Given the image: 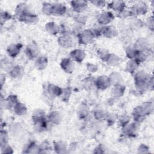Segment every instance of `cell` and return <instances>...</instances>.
I'll use <instances>...</instances> for the list:
<instances>
[{"label": "cell", "instance_id": "6da1fadb", "mask_svg": "<svg viewBox=\"0 0 154 154\" xmlns=\"http://www.w3.org/2000/svg\"><path fill=\"white\" fill-rule=\"evenodd\" d=\"M149 75L143 71H140L135 73L134 76V82L137 89L139 91H144L148 88V81Z\"/></svg>", "mask_w": 154, "mask_h": 154}, {"label": "cell", "instance_id": "7a4b0ae2", "mask_svg": "<svg viewBox=\"0 0 154 154\" xmlns=\"http://www.w3.org/2000/svg\"><path fill=\"white\" fill-rule=\"evenodd\" d=\"M79 42L82 45H88L91 43L95 38L91 29H85L78 35Z\"/></svg>", "mask_w": 154, "mask_h": 154}, {"label": "cell", "instance_id": "3957f363", "mask_svg": "<svg viewBox=\"0 0 154 154\" xmlns=\"http://www.w3.org/2000/svg\"><path fill=\"white\" fill-rule=\"evenodd\" d=\"M19 20L28 24H35L38 21L37 15L32 13L31 11H27L18 16Z\"/></svg>", "mask_w": 154, "mask_h": 154}, {"label": "cell", "instance_id": "277c9868", "mask_svg": "<svg viewBox=\"0 0 154 154\" xmlns=\"http://www.w3.org/2000/svg\"><path fill=\"white\" fill-rule=\"evenodd\" d=\"M114 19V16L110 11H103L99 14L97 17L98 24L103 26L111 23Z\"/></svg>", "mask_w": 154, "mask_h": 154}, {"label": "cell", "instance_id": "5b68a950", "mask_svg": "<svg viewBox=\"0 0 154 154\" xmlns=\"http://www.w3.org/2000/svg\"><path fill=\"white\" fill-rule=\"evenodd\" d=\"M147 5L146 3L140 2L134 4L130 10L132 15H143L145 14L147 11Z\"/></svg>", "mask_w": 154, "mask_h": 154}, {"label": "cell", "instance_id": "8992f818", "mask_svg": "<svg viewBox=\"0 0 154 154\" xmlns=\"http://www.w3.org/2000/svg\"><path fill=\"white\" fill-rule=\"evenodd\" d=\"M25 53L27 57L30 60L36 59L38 57V46L34 43L29 44L25 49Z\"/></svg>", "mask_w": 154, "mask_h": 154}, {"label": "cell", "instance_id": "52a82bcc", "mask_svg": "<svg viewBox=\"0 0 154 154\" xmlns=\"http://www.w3.org/2000/svg\"><path fill=\"white\" fill-rule=\"evenodd\" d=\"M19 102L18 98L16 95H10L7 98L4 99L3 101L1 102V106L7 109H10L13 108L15 105Z\"/></svg>", "mask_w": 154, "mask_h": 154}, {"label": "cell", "instance_id": "ba28073f", "mask_svg": "<svg viewBox=\"0 0 154 154\" xmlns=\"http://www.w3.org/2000/svg\"><path fill=\"white\" fill-rule=\"evenodd\" d=\"M95 85L100 90H105L111 85V82L108 76L102 75L99 76L94 81Z\"/></svg>", "mask_w": 154, "mask_h": 154}, {"label": "cell", "instance_id": "9c48e42d", "mask_svg": "<svg viewBox=\"0 0 154 154\" xmlns=\"http://www.w3.org/2000/svg\"><path fill=\"white\" fill-rule=\"evenodd\" d=\"M138 123L135 122L132 123H128L125 126L123 127L122 131L124 134L129 136V137H134L137 135V132L138 131Z\"/></svg>", "mask_w": 154, "mask_h": 154}, {"label": "cell", "instance_id": "30bf717a", "mask_svg": "<svg viewBox=\"0 0 154 154\" xmlns=\"http://www.w3.org/2000/svg\"><path fill=\"white\" fill-rule=\"evenodd\" d=\"M60 66L61 69L67 73H72L75 67L74 61L71 58H64L61 60Z\"/></svg>", "mask_w": 154, "mask_h": 154}, {"label": "cell", "instance_id": "8fae6325", "mask_svg": "<svg viewBox=\"0 0 154 154\" xmlns=\"http://www.w3.org/2000/svg\"><path fill=\"white\" fill-rule=\"evenodd\" d=\"M72 9L77 13H81L86 10L88 2L85 1H72L70 2Z\"/></svg>", "mask_w": 154, "mask_h": 154}, {"label": "cell", "instance_id": "7c38bea8", "mask_svg": "<svg viewBox=\"0 0 154 154\" xmlns=\"http://www.w3.org/2000/svg\"><path fill=\"white\" fill-rule=\"evenodd\" d=\"M58 44L63 48H70L73 47L74 42L70 35H62L58 39Z\"/></svg>", "mask_w": 154, "mask_h": 154}, {"label": "cell", "instance_id": "4fadbf2b", "mask_svg": "<svg viewBox=\"0 0 154 154\" xmlns=\"http://www.w3.org/2000/svg\"><path fill=\"white\" fill-rule=\"evenodd\" d=\"M22 48V45L20 43H12L7 47V52L9 57L14 58L20 53Z\"/></svg>", "mask_w": 154, "mask_h": 154}, {"label": "cell", "instance_id": "5bb4252c", "mask_svg": "<svg viewBox=\"0 0 154 154\" xmlns=\"http://www.w3.org/2000/svg\"><path fill=\"white\" fill-rule=\"evenodd\" d=\"M70 55L71 57L70 58L72 60L78 63L82 62L85 57V54L84 51L80 49H75L71 51Z\"/></svg>", "mask_w": 154, "mask_h": 154}, {"label": "cell", "instance_id": "9a60e30c", "mask_svg": "<svg viewBox=\"0 0 154 154\" xmlns=\"http://www.w3.org/2000/svg\"><path fill=\"white\" fill-rule=\"evenodd\" d=\"M118 34V31L116 27L112 25L105 26L103 28L102 35L108 38H112Z\"/></svg>", "mask_w": 154, "mask_h": 154}, {"label": "cell", "instance_id": "2e32d148", "mask_svg": "<svg viewBox=\"0 0 154 154\" xmlns=\"http://www.w3.org/2000/svg\"><path fill=\"white\" fill-rule=\"evenodd\" d=\"M108 7L114 11L120 12L126 8V4L122 1H113L108 5Z\"/></svg>", "mask_w": 154, "mask_h": 154}, {"label": "cell", "instance_id": "e0dca14e", "mask_svg": "<svg viewBox=\"0 0 154 154\" xmlns=\"http://www.w3.org/2000/svg\"><path fill=\"white\" fill-rule=\"evenodd\" d=\"M24 73V69L20 66H16L12 67L9 72L10 76L14 79L21 78Z\"/></svg>", "mask_w": 154, "mask_h": 154}, {"label": "cell", "instance_id": "ac0fdd59", "mask_svg": "<svg viewBox=\"0 0 154 154\" xmlns=\"http://www.w3.org/2000/svg\"><path fill=\"white\" fill-rule=\"evenodd\" d=\"M48 93L51 96L54 97H57V96H61L63 89L60 87L58 85L50 84L48 86Z\"/></svg>", "mask_w": 154, "mask_h": 154}, {"label": "cell", "instance_id": "d6986e66", "mask_svg": "<svg viewBox=\"0 0 154 154\" xmlns=\"http://www.w3.org/2000/svg\"><path fill=\"white\" fill-rule=\"evenodd\" d=\"M145 114H144L141 106H138L135 107L132 112V116L135 122L140 123L142 122L145 118Z\"/></svg>", "mask_w": 154, "mask_h": 154}, {"label": "cell", "instance_id": "ffe728a7", "mask_svg": "<svg viewBox=\"0 0 154 154\" xmlns=\"http://www.w3.org/2000/svg\"><path fill=\"white\" fill-rule=\"evenodd\" d=\"M67 7L61 4H57L54 5L52 15L57 16H61L64 15L67 12Z\"/></svg>", "mask_w": 154, "mask_h": 154}, {"label": "cell", "instance_id": "44dd1931", "mask_svg": "<svg viewBox=\"0 0 154 154\" xmlns=\"http://www.w3.org/2000/svg\"><path fill=\"white\" fill-rule=\"evenodd\" d=\"M34 128L37 132H43L47 128V121L46 118L33 122Z\"/></svg>", "mask_w": 154, "mask_h": 154}, {"label": "cell", "instance_id": "7402d4cb", "mask_svg": "<svg viewBox=\"0 0 154 154\" xmlns=\"http://www.w3.org/2000/svg\"><path fill=\"white\" fill-rule=\"evenodd\" d=\"M48 63V58L46 57L40 56L38 57L35 61V66L38 70H43L45 69Z\"/></svg>", "mask_w": 154, "mask_h": 154}, {"label": "cell", "instance_id": "603a6c76", "mask_svg": "<svg viewBox=\"0 0 154 154\" xmlns=\"http://www.w3.org/2000/svg\"><path fill=\"white\" fill-rule=\"evenodd\" d=\"M46 31L52 35H55L59 32V25L54 22H48L45 25Z\"/></svg>", "mask_w": 154, "mask_h": 154}, {"label": "cell", "instance_id": "cb8c5ba5", "mask_svg": "<svg viewBox=\"0 0 154 154\" xmlns=\"http://www.w3.org/2000/svg\"><path fill=\"white\" fill-rule=\"evenodd\" d=\"M48 120L53 124L58 125L62 120V116L60 112L52 111L49 115Z\"/></svg>", "mask_w": 154, "mask_h": 154}, {"label": "cell", "instance_id": "d4e9b609", "mask_svg": "<svg viewBox=\"0 0 154 154\" xmlns=\"http://www.w3.org/2000/svg\"><path fill=\"white\" fill-rule=\"evenodd\" d=\"M126 88L125 86L121 85L120 84H118L114 85V87L112 90V94L114 97H119L122 96Z\"/></svg>", "mask_w": 154, "mask_h": 154}, {"label": "cell", "instance_id": "484cf974", "mask_svg": "<svg viewBox=\"0 0 154 154\" xmlns=\"http://www.w3.org/2000/svg\"><path fill=\"white\" fill-rule=\"evenodd\" d=\"M14 112L18 116H24L27 112V108L25 104L17 102L13 108Z\"/></svg>", "mask_w": 154, "mask_h": 154}, {"label": "cell", "instance_id": "4316f807", "mask_svg": "<svg viewBox=\"0 0 154 154\" xmlns=\"http://www.w3.org/2000/svg\"><path fill=\"white\" fill-rule=\"evenodd\" d=\"M134 48L137 51H146L147 48V43L143 38H140L137 40L134 45Z\"/></svg>", "mask_w": 154, "mask_h": 154}, {"label": "cell", "instance_id": "83f0119b", "mask_svg": "<svg viewBox=\"0 0 154 154\" xmlns=\"http://www.w3.org/2000/svg\"><path fill=\"white\" fill-rule=\"evenodd\" d=\"M139 63H137L133 59H130V60L128 62L126 66V70L131 73H133L135 72L139 66Z\"/></svg>", "mask_w": 154, "mask_h": 154}, {"label": "cell", "instance_id": "f1b7e54d", "mask_svg": "<svg viewBox=\"0 0 154 154\" xmlns=\"http://www.w3.org/2000/svg\"><path fill=\"white\" fill-rule=\"evenodd\" d=\"M76 112L78 115V116L80 118H84L86 116H87V115L89 113V109L87 106V105H84V104H81L80 105H79V106L78 107L77 109H76Z\"/></svg>", "mask_w": 154, "mask_h": 154}, {"label": "cell", "instance_id": "f546056e", "mask_svg": "<svg viewBox=\"0 0 154 154\" xmlns=\"http://www.w3.org/2000/svg\"><path fill=\"white\" fill-rule=\"evenodd\" d=\"M54 150L57 153H63L66 152V149H67L66 145L64 142L61 141L54 142Z\"/></svg>", "mask_w": 154, "mask_h": 154}, {"label": "cell", "instance_id": "4dcf8cb0", "mask_svg": "<svg viewBox=\"0 0 154 154\" xmlns=\"http://www.w3.org/2000/svg\"><path fill=\"white\" fill-rule=\"evenodd\" d=\"M29 11H31L29 6L26 4L21 3L16 7V10H15V13H16V15L17 16V17H18L20 15H21L22 14L25 13Z\"/></svg>", "mask_w": 154, "mask_h": 154}, {"label": "cell", "instance_id": "1f68e13d", "mask_svg": "<svg viewBox=\"0 0 154 154\" xmlns=\"http://www.w3.org/2000/svg\"><path fill=\"white\" fill-rule=\"evenodd\" d=\"M145 51H137V50H136L133 60L136 61L139 64L140 63H142L144 61H145V60L147 58V55H146V54Z\"/></svg>", "mask_w": 154, "mask_h": 154}, {"label": "cell", "instance_id": "d6a6232c", "mask_svg": "<svg viewBox=\"0 0 154 154\" xmlns=\"http://www.w3.org/2000/svg\"><path fill=\"white\" fill-rule=\"evenodd\" d=\"M109 79L111 82V85L113 84L116 85L118 84H120V82L122 80V76L121 75L118 73L117 72H113L111 74H110L109 76H108Z\"/></svg>", "mask_w": 154, "mask_h": 154}, {"label": "cell", "instance_id": "836d02e7", "mask_svg": "<svg viewBox=\"0 0 154 154\" xmlns=\"http://www.w3.org/2000/svg\"><path fill=\"white\" fill-rule=\"evenodd\" d=\"M54 5L49 2H45L42 6V12L45 15H52Z\"/></svg>", "mask_w": 154, "mask_h": 154}, {"label": "cell", "instance_id": "e575fe53", "mask_svg": "<svg viewBox=\"0 0 154 154\" xmlns=\"http://www.w3.org/2000/svg\"><path fill=\"white\" fill-rule=\"evenodd\" d=\"M32 118L33 122L45 118V114L44 111L41 109H37L36 110H34L32 115Z\"/></svg>", "mask_w": 154, "mask_h": 154}, {"label": "cell", "instance_id": "d590c367", "mask_svg": "<svg viewBox=\"0 0 154 154\" xmlns=\"http://www.w3.org/2000/svg\"><path fill=\"white\" fill-rule=\"evenodd\" d=\"M119 61L120 58L117 55L114 54H110L106 63H107V64L111 66H116L119 63Z\"/></svg>", "mask_w": 154, "mask_h": 154}, {"label": "cell", "instance_id": "8d00e7d4", "mask_svg": "<svg viewBox=\"0 0 154 154\" xmlns=\"http://www.w3.org/2000/svg\"><path fill=\"white\" fill-rule=\"evenodd\" d=\"M59 32L63 35H70L72 32V30L67 24L62 23L59 25Z\"/></svg>", "mask_w": 154, "mask_h": 154}, {"label": "cell", "instance_id": "74e56055", "mask_svg": "<svg viewBox=\"0 0 154 154\" xmlns=\"http://www.w3.org/2000/svg\"><path fill=\"white\" fill-rule=\"evenodd\" d=\"M141 108L144 114L146 116L150 114L152 112L153 105L151 102H145L142 105H141Z\"/></svg>", "mask_w": 154, "mask_h": 154}, {"label": "cell", "instance_id": "f35d334b", "mask_svg": "<svg viewBox=\"0 0 154 154\" xmlns=\"http://www.w3.org/2000/svg\"><path fill=\"white\" fill-rule=\"evenodd\" d=\"M111 53H109L108 50L103 49V48H100L97 51V54L99 57L103 61L106 62L108 57L109 56Z\"/></svg>", "mask_w": 154, "mask_h": 154}, {"label": "cell", "instance_id": "ab89813d", "mask_svg": "<svg viewBox=\"0 0 154 154\" xmlns=\"http://www.w3.org/2000/svg\"><path fill=\"white\" fill-rule=\"evenodd\" d=\"M25 153H40V147L35 143H31L26 147Z\"/></svg>", "mask_w": 154, "mask_h": 154}, {"label": "cell", "instance_id": "60d3db41", "mask_svg": "<svg viewBox=\"0 0 154 154\" xmlns=\"http://www.w3.org/2000/svg\"><path fill=\"white\" fill-rule=\"evenodd\" d=\"M74 20H75L76 23H80L82 25H84L87 20V16L81 14V13H77L74 16Z\"/></svg>", "mask_w": 154, "mask_h": 154}, {"label": "cell", "instance_id": "b9f144b4", "mask_svg": "<svg viewBox=\"0 0 154 154\" xmlns=\"http://www.w3.org/2000/svg\"><path fill=\"white\" fill-rule=\"evenodd\" d=\"M103 28H104V26H102V25L98 24L97 25L94 26L91 29V31L93 33V34L95 36V37H99V36L102 35Z\"/></svg>", "mask_w": 154, "mask_h": 154}, {"label": "cell", "instance_id": "7bdbcfd3", "mask_svg": "<svg viewBox=\"0 0 154 154\" xmlns=\"http://www.w3.org/2000/svg\"><path fill=\"white\" fill-rule=\"evenodd\" d=\"M8 134L5 131L1 130V135H0V143H1V147L4 146L6 144H7L8 142Z\"/></svg>", "mask_w": 154, "mask_h": 154}, {"label": "cell", "instance_id": "ee69618b", "mask_svg": "<svg viewBox=\"0 0 154 154\" xmlns=\"http://www.w3.org/2000/svg\"><path fill=\"white\" fill-rule=\"evenodd\" d=\"M130 119L131 118H130V117L128 115H126V114L122 115L118 119L119 123V125H120V126L123 127V126H125V125H126L127 124L129 123Z\"/></svg>", "mask_w": 154, "mask_h": 154}, {"label": "cell", "instance_id": "f6af8a7d", "mask_svg": "<svg viewBox=\"0 0 154 154\" xmlns=\"http://www.w3.org/2000/svg\"><path fill=\"white\" fill-rule=\"evenodd\" d=\"M11 15L10 13L5 11H1V23L2 25L4 23L7 22V20H10L11 18Z\"/></svg>", "mask_w": 154, "mask_h": 154}, {"label": "cell", "instance_id": "bcb514c9", "mask_svg": "<svg viewBox=\"0 0 154 154\" xmlns=\"http://www.w3.org/2000/svg\"><path fill=\"white\" fill-rule=\"evenodd\" d=\"M136 50L134 48V46H129L127 48L126 50V56L129 58V59H133Z\"/></svg>", "mask_w": 154, "mask_h": 154}, {"label": "cell", "instance_id": "7dc6e473", "mask_svg": "<svg viewBox=\"0 0 154 154\" xmlns=\"http://www.w3.org/2000/svg\"><path fill=\"white\" fill-rule=\"evenodd\" d=\"M71 94V90L68 88H65L64 90H63V93L61 94V96H62V100H64V101H68L69 97H70V96Z\"/></svg>", "mask_w": 154, "mask_h": 154}, {"label": "cell", "instance_id": "c3c4849f", "mask_svg": "<svg viewBox=\"0 0 154 154\" xmlns=\"http://www.w3.org/2000/svg\"><path fill=\"white\" fill-rule=\"evenodd\" d=\"M105 119H106L108 123L111 125L114 123V122L116 120V119H117V117L116 116V114H109L106 115V117Z\"/></svg>", "mask_w": 154, "mask_h": 154}, {"label": "cell", "instance_id": "681fc988", "mask_svg": "<svg viewBox=\"0 0 154 154\" xmlns=\"http://www.w3.org/2000/svg\"><path fill=\"white\" fill-rule=\"evenodd\" d=\"M91 4H93L94 6L98 8H103L106 5V2L105 1H100V0H94L90 1Z\"/></svg>", "mask_w": 154, "mask_h": 154}, {"label": "cell", "instance_id": "f907efd6", "mask_svg": "<svg viewBox=\"0 0 154 154\" xmlns=\"http://www.w3.org/2000/svg\"><path fill=\"white\" fill-rule=\"evenodd\" d=\"M119 14V17L120 18H126L127 17H129V16H132V13L131 12L130 10H126V8L125 10H123V11H120V12H119L118 13Z\"/></svg>", "mask_w": 154, "mask_h": 154}, {"label": "cell", "instance_id": "816d5d0a", "mask_svg": "<svg viewBox=\"0 0 154 154\" xmlns=\"http://www.w3.org/2000/svg\"><path fill=\"white\" fill-rule=\"evenodd\" d=\"M1 153H13V150L11 147L7 144L1 147Z\"/></svg>", "mask_w": 154, "mask_h": 154}, {"label": "cell", "instance_id": "f5cc1de1", "mask_svg": "<svg viewBox=\"0 0 154 154\" xmlns=\"http://www.w3.org/2000/svg\"><path fill=\"white\" fill-rule=\"evenodd\" d=\"M94 116L96 117V119L99 120L105 119L106 117V114H105V113L103 111H98L96 112L94 114Z\"/></svg>", "mask_w": 154, "mask_h": 154}, {"label": "cell", "instance_id": "db71d44e", "mask_svg": "<svg viewBox=\"0 0 154 154\" xmlns=\"http://www.w3.org/2000/svg\"><path fill=\"white\" fill-rule=\"evenodd\" d=\"M142 25H143L142 22L138 19H135V20H134L131 23V25L132 26L133 28L134 26L135 28H139V27L140 28L142 26Z\"/></svg>", "mask_w": 154, "mask_h": 154}, {"label": "cell", "instance_id": "11a10c76", "mask_svg": "<svg viewBox=\"0 0 154 154\" xmlns=\"http://www.w3.org/2000/svg\"><path fill=\"white\" fill-rule=\"evenodd\" d=\"M87 69L90 72H91L92 73H94V72H96L97 70V66H96L93 64L88 63L87 64Z\"/></svg>", "mask_w": 154, "mask_h": 154}, {"label": "cell", "instance_id": "9f6ffc18", "mask_svg": "<svg viewBox=\"0 0 154 154\" xmlns=\"http://www.w3.org/2000/svg\"><path fill=\"white\" fill-rule=\"evenodd\" d=\"M147 24L149 25V28L152 30L153 29V16L150 17L147 20Z\"/></svg>", "mask_w": 154, "mask_h": 154}, {"label": "cell", "instance_id": "6f0895ef", "mask_svg": "<svg viewBox=\"0 0 154 154\" xmlns=\"http://www.w3.org/2000/svg\"><path fill=\"white\" fill-rule=\"evenodd\" d=\"M5 75H3V74H1V87H2L3 85V83L5 82Z\"/></svg>", "mask_w": 154, "mask_h": 154}]
</instances>
